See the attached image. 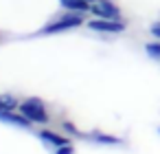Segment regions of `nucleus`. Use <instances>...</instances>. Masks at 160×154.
Instances as JSON below:
<instances>
[{"label": "nucleus", "mask_w": 160, "mask_h": 154, "mask_svg": "<svg viewBox=\"0 0 160 154\" xmlns=\"http://www.w3.org/2000/svg\"><path fill=\"white\" fill-rule=\"evenodd\" d=\"M55 154H75V147L68 143V145H62V147H57V150H55Z\"/></svg>", "instance_id": "obj_11"}, {"label": "nucleus", "mask_w": 160, "mask_h": 154, "mask_svg": "<svg viewBox=\"0 0 160 154\" xmlns=\"http://www.w3.org/2000/svg\"><path fill=\"white\" fill-rule=\"evenodd\" d=\"M145 51H147V55H149V57H153V60H160V44H158V42H151V44H147V46H145Z\"/></svg>", "instance_id": "obj_9"}, {"label": "nucleus", "mask_w": 160, "mask_h": 154, "mask_svg": "<svg viewBox=\"0 0 160 154\" xmlns=\"http://www.w3.org/2000/svg\"><path fill=\"white\" fill-rule=\"evenodd\" d=\"M156 38H160V22H156V24H151V29H149Z\"/></svg>", "instance_id": "obj_12"}, {"label": "nucleus", "mask_w": 160, "mask_h": 154, "mask_svg": "<svg viewBox=\"0 0 160 154\" xmlns=\"http://www.w3.org/2000/svg\"><path fill=\"white\" fill-rule=\"evenodd\" d=\"M88 29L92 31H99V33H123L125 31V24L118 22V20H105V18H94L88 22Z\"/></svg>", "instance_id": "obj_4"}, {"label": "nucleus", "mask_w": 160, "mask_h": 154, "mask_svg": "<svg viewBox=\"0 0 160 154\" xmlns=\"http://www.w3.org/2000/svg\"><path fill=\"white\" fill-rule=\"evenodd\" d=\"M88 3H90V5H92V3H94V0H88Z\"/></svg>", "instance_id": "obj_13"}, {"label": "nucleus", "mask_w": 160, "mask_h": 154, "mask_svg": "<svg viewBox=\"0 0 160 154\" xmlns=\"http://www.w3.org/2000/svg\"><path fill=\"white\" fill-rule=\"evenodd\" d=\"M59 5L68 11H75V13H83V11H90V3L88 0H59Z\"/></svg>", "instance_id": "obj_7"}, {"label": "nucleus", "mask_w": 160, "mask_h": 154, "mask_svg": "<svg viewBox=\"0 0 160 154\" xmlns=\"http://www.w3.org/2000/svg\"><path fill=\"white\" fill-rule=\"evenodd\" d=\"M18 110L29 119V121H33V123H48V112H46V106L42 104V99H38V97H31V99H27V101H22L20 106H18Z\"/></svg>", "instance_id": "obj_1"}, {"label": "nucleus", "mask_w": 160, "mask_h": 154, "mask_svg": "<svg viewBox=\"0 0 160 154\" xmlns=\"http://www.w3.org/2000/svg\"><path fill=\"white\" fill-rule=\"evenodd\" d=\"M83 24V18L79 13H66L62 18H57L55 22H48L40 33H62V31H68V29H75V27H81Z\"/></svg>", "instance_id": "obj_2"}, {"label": "nucleus", "mask_w": 160, "mask_h": 154, "mask_svg": "<svg viewBox=\"0 0 160 154\" xmlns=\"http://www.w3.org/2000/svg\"><path fill=\"white\" fill-rule=\"evenodd\" d=\"M40 139L46 143V145H53V147H62V145H68V139L66 136H59L51 130H40Z\"/></svg>", "instance_id": "obj_6"}, {"label": "nucleus", "mask_w": 160, "mask_h": 154, "mask_svg": "<svg viewBox=\"0 0 160 154\" xmlns=\"http://www.w3.org/2000/svg\"><path fill=\"white\" fill-rule=\"evenodd\" d=\"M0 101H2V106H5V110H13V108L18 106V101H16V97H11V95H2V97H0Z\"/></svg>", "instance_id": "obj_10"}, {"label": "nucleus", "mask_w": 160, "mask_h": 154, "mask_svg": "<svg viewBox=\"0 0 160 154\" xmlns=\"http://www.w3.org/2000/svg\"><path fill=\"white\" fill-rule=\"evenodd\" d=\"M90 11L97 18H105V20H118V16H121V9L114 3H110V0H94Z\"/></svg>", "instance_id": "obj_3"}, {"label": "nucleus", "mask_w": 160, "mask_h": 154, "mask_svg": "<svg viewBox=\"0 0 160 154\" xmlns=\"http://www.w3.org/2000/svg\"><path fill=\"white\" fill-rule=\"evenodd\" d=\"M0 121H5V123H9V125H16V128H24V130H29L31 123H33V121H29L22 112L16 114L13 110H2V112H0Z\"/></svg>", "instance_id": "obj_5"}, {"label": "nucleus", "mask_w": 160, "mask_h": 154, "mask_svg": "<svg viewBox=\"0 0 160 154\" xmlns=\"http://www.w3.org/2000/svg\"><path fill=\"white\" fill-rule=\"evenodd\" d=\"M90 139H92L94 143H105V145H118V143H121V139H116V136H108V134H101V132L90 134Z\"/></svg>", "instance_id": "obj_8"}]
</instances>
